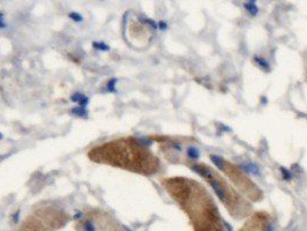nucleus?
I'll return each mask as SVG.
<instances>
[{
    "mask_svg": "<svg viewBox=\"0 0 307 231\" xmlns=\"http://www.w3.org/2000/svg\"><path fill=\"white\" fill-rule=\"evenodd\" d=\"M1 138H3V135H1V133H0V139H1Z\"/></svg>",
    "mask_w": 307,
    "mask_h": 231,
    "instance_id": "obj_12",
    "label": "nucleus"
},
{
    "mask_svg": "<svg viewBox=\"0 0 307 231\" xmlns=\"http://www.w3.org/2000/svg\"><path fill=\"white\" fill-rule=\"evenodd\" d=\"M69 18H70L74 22H76V23L83 22V18H82V15L79 14V13H76V12H72V13H69Z\"/></svg>",
    "mask_w": 307,
    "mask_h": 231,
    "instance_id": "obj_7",
    "label": "nucleus"
},
{
    "mask_svg": "<svg viewBox=\"0 0 307 231\" xmlns=\"http://www.w3.org/2000/svg\"><path fill=\"white\" fill-rule=\"evenodd\" d=\"M188 167L201 176L215 191L220 202L225 206L230 215L235 218H244L251 215L252 203L241 195L233 185L230 184L216 169L210 165L193 161L188 163Z\"/></svg>",
    "mask_w": 307,
    "mask_h": 231,
    "instance_id": "obj_2",
    "label": "nucleus"
},
{
    "mask_svg": "<svg viewBox=\"0 0 307 231\" xmlns=\"http://www.w3.org/2000/svg\"><path fill=\"white\" fill-rule=\"evenodd\" d=\"M79 104H80V106H81V108H87V105L89 104V98H88V97L85 95V96L81 98V101L79 102Z\"/></svg>",
    "mask_w": 307,
    "mask_h": 231,
    "instance_id": "obj_10",
    "label": "nucleus"
},
{
    "mask_svg": "<svg viewBox=\"0 0 307 231\" xmlns=\"http://www.w3.org/2000/svg\"><path fill=\"white\" fill-rule=\"evenodd\" d=\"M6 27V23L4 21V14L0 13V28H5Z\"/></svg>",
    "mask_w": 307,
    "mask_h": 231,
    "instance_id": "obj_11",
    "label": "nucleus"
},
{
    "mask_svg": "<svg viewBox=\"0 0 307 231\" xmlns=\"http://www.w3.org/2000/svg\"><path fill=\"white\" fill-rule=\"evenodd\" d=\"M117 82H118V80L116 78H112V79L109 80V82H108V90L110 93H114L116 91V85H117Z\"/></svg>",
    "mask_w": 307,
    "mask_h": 231,
    "instance_id": "obj_8",
    "label": "nucleus"
},
{
    "mask_svg": "<svg viewBox=\"0 0 307 231\" xmlns=\"http://www.w3.org/2000/svg\"><path fill=\"white\" fill-rule=\"evenodd\" d=\"M210 159L212 162L217 165L218 169L222 170V172L230 179L235 188L244 195L250 202L251 201H260L263 198V194L259 186L236 164L229 162L219 156L210 155Z\"/></svg>",
    "mask_w": 307,
    "mask_h": 231,
    "instance_id": "obj_3",
    "label": "nucleus"
},
{
    "mask_svg": "<svg viewBox=\"0 0 307 231\" xmlns=\"http://www.w3.org/2000/svg\"><path fill=\"white\" fill-rule=\"evenodd\" d=\"M270 215L266 211L251 214L239 231H270Z\"/></svg>",
    "mask_w": 307,
    "mask_h": 231,
    "instance_id": "obj_4",
    "label": "nucleus"
},
{
    "mask_svg": "<svg viewBox=\"0 0 307 231\" xmlns=\"http://www.w3.org/2000/svg\"><path fill=\"white\" fill-rule=\"evenodd\" d=\"M93 47L96 49L97 51H110V46L104 42H94Z\"/></svg>",
    "mask_w": 307,
    "mask_h": 231,
    "instance_id": "obj_6",
    "label": "nucleus"
},
{
    "mask_svg": "<svg viewBox=\"0 0 307 231\" xmlns=\"http://www.w3.org/2000/svg\"><path fill=\"white\" fill-rule=\"evenodd\" d=\"M83 96H85V95L81 94V93H75V94H73V95L70 96V101L74 102V103H79Z\"/></svg>",
    "mask_w": 307,
    "mask_h": 231,
    "instance_id": "obj_9",
    "label": "nucleus"
},
{
    "mask_svg": "<svg viewBox=\"0 0 307 231\" xmlns=\"http://www.w3.org/2000/svg\"><path fill=\"white\" fill-rule=\"evenodd\" d=\"M70 113L73 116H76V117H87L88 116V111L86 108H81V106H75L70 110Z\"/></svg>",
    "mask_w": 307,
    "mask_h": 231,
    "instance_id": "obj_5",
    "label": "nucleus"
},
{
    "mask_svg": "<svg viewBox=\"0 0 307 231\" xmlns=\"http://www.w3.org/2000/svg\"><path fill=\"white\" fill-rule=\"evenodd\" d=\"M162 184L187 214L194 231H225L216 202L201 183L186 177H173L163 179Z\"/></svg>",
    "mask_w": 307,
    "mask_h": 231,
    "instance_id": "obj_1",
    "label": "nucleus"
}]
</instances>
